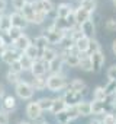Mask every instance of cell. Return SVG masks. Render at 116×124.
Listing matches in <instances>:
<instances>
[{
	"label": "cell",
	"mask_w": 116,
	"mask_h": 124,
	"mask_svg": "<svg viewBox=\"0 0 116 124\" xmlns=\"http://www.w3.org/2000/svg\"><path fill=\"white\" fill-rule=\"evenodd\" d=\"M74 18H76L77 25L80 26V25H83L86 21H89V19L91 18V15H90L86 9H83L81 6H78L77 9H74Z\"/></svg>",
	"instance_id": "obj_17"
},
{
	"label": "cell",
	"mask_w": 116,
	"mask_h": 124,
	"mask_svg": "<svg viewBox=\"0 0 116 124\" xmlns=\"http://www.w3.org/2000/svg\"><path fill=\"white\" fill-rule=\"evenodd\" d=\"M57 121L60 124H70L71 121H74L76 118H78V112L76 109V107H67L63 112H60L58 115H55Z\"/></svg>",
	"instance_id": "obj_5"
},
{
	"label": "cell",
	"mask_w": 116,
	"mask_h": 124,
	"mask_svg": "<svg viewBox=\"0 0 116 124\" xmlns=\"http://www.w3.org/2000/svg\"><path fill=\"white\" fill-rule=\"evenodd\" d=\"M48 64H49V69H48L49 75H58V73H61V70H63L64 58L60 55V53H58V57H55L51 63H48Z\"/></svg>",
	"instance_id": "obj_16"
},
{
	"label": "cell",
	"mask_w": 116,
	"mask_h": 124,
	"mask_svg": "<svg viewBox=\"0 0 116 124\" xmlns=\"http://www.w3.org/2000/svg\"><path fill=\"white\" fill-rule=\"evenodd\" d=\"M32 44H33L39 51H44V50H46V48L49 47V42H48V39H46L45 35H39V37H36V38L33 39Z\"/></svg>",
	"instance_id": "obj_29"
},
{
	"label": "cell",
	"mask_w": 116,
	"mask_h": 124,
	"mask_svg": "<svg viewBox=\"0 0 116 124\" xmlns=\"http://www.w3.org/2000/svg\"><path fill=\"white\" fill-rule=\"evenodd\" d=\"M102 50V45L100 42L96 39V38H91L90 39V47H89V54H93V53H97Z\"/></svg>",
	"instance_id": "obj_36"
},
{
	"label": "cell",
	"mask_w": 116,
	"mask_h": 124,
	"mask_svg": "<svg viewBox=\"0 0 116 124\" xmlns=\"http://www.w3.org/2000/svg\"><path fill=\"white\" fill-rule=\"evenodd\" d=\"M67 89H71V91H76V92H80L81 95H86L87 93V83L83 80V79H73L71 82H68V86Z\"/></svg>",
	"instance_id": "obj_14"
},
{
	"label": "cell",
	"mask_w": 116,
	"mask_h": 124,
	"mask_svg": "<svg viewBox=\"0 0 116 124\" xmlns=\"http://www.w3.org/2000/svg\"><path fill=\"white\" fill-rule=\"evenodd\" d=\"M15 92H16V95H18L20 99L28 101V99H31V98L33 96L35 89H33V86H32L29 82H26V80H20L18 85H15Z\"/></svg>",
	"instance_id": "obj_3"
},
{
	"label": "cell",
	"mask_w": 116,
	"mask_h": 124,
	"mask_svg": "<svg viewBox=\"0 0 116 124\" xmlns=\"http://www.w3.org/2000/svg\"><path fill=\"white\" fill-rule=\"evenodd\" d=\"M90 57H91V63H93V72H100L102 67L104 66V61H106L104 53L100 50V51H97V53L90 54Z\"/></svg>",
	"instance_id": "obj_9"
},
{
	"label": "cell",
	"mask_w": 116,
	"mask_h": 124,
	"mask_svg": "<svg viewBox=\"0 0 116 124\" xmlns=\"http://www.w3.org/2000/svg\"><path fill=\"white\" fill-rule=\"evenodd\" d=\"M102 123L103 124H116V115L113 112H109V114H104L102 117Z\"/></svg>",
	"instance_id": "obj_39"
},
{
	"label": "cell",
	"mask_w": 116,
	"mask_h": 124,
	"mask_svg": "<svg viewBox=\"0 0 116 124\" xmlns=\"http://www.w3.org/2000/svg\"><path fill=\"white\" fill-rule=\"evenodd\" d=\"M33 61H35V60L29 58V57H28V55H25L23 53L19 55V63H20V66H22L23 72H31V69H32V66H33Z\"/></svg>",
	"instance_id": "obj_27"
},
{
	"label": "cell",
	"mask_w": 116,
	"mask_h": 124,
	"mask_svg": "<svg viewBox=\"0 0 116 124\" xmlns=\"http://www.w3.org/2000/svg\"><path fill=\"white\" fill-rule=\"evenodd\" d=\"M20 54L22 53H19L18 50H15L12 47H6L5 50H2V53H0V58H2L3 63H6V64L10 66L12 63H15V61L19 60V55Z\"/></svg>",
	"instance_id": "obj_6"
},
{
	"label": "cell",
	"mask_w": 116,
	"mask_h": 124,
	"mask_svg": "<svg viewBox=\"0 0 116 124\" xmlns=\"http://www.w3.org/2000/svg\"><path fill=\"white\" fill-rule=\"evenodd\" d=\"M67 107H76L77 104H80L83 101V95L80 92H76V91H71V89H67L65 93L63 95Z\"/></svg>",
	"instance_id": "obj_7"
},
{
	"label": "cell",
	"mask_w": 116,
	"mask_h": 124,
	"mask_svg": "<svg viewBox=\"0 0 116 124\" xmlns=\"http://www.w3.org/2000/svg\"><path fill=\"white\" fill-rule=\"evenodd\" d=\"M6 9V0H0V12H3Z\"/></svg>",
	"instance_id": "obj_46"
},
{
	"label": "cell",
	"mask_w": 116,
	"mask_h": 124,
	"mask_svg": "<svg viewBox=\"0 0 116 124\" xmlns=\"http://www.w3.org/2000/svg\"><path fill=\"white\" fill-rule=\"evenodd\" d=\"M31 85L33 86L35 92H36V91H44V89H46V76H45V75H44V76H33Z\"/></svg>",
	"instance_id": "obj_23"
},
{
	"label": "cell",
	"mask_w": 116,
	"mask_h": 124,
	"mask_svg": "<svg viewBox=\"0 0 116 124\" xmlns=\"http://www.w3.org/2000/svg\"><path fill=\"white\" fill-rule=\"evenodd\" d=\"M9 121H10L9 112L2 109V111H0V124H9Z\"/></svg>",
	"instance_id": "obj_43"
},
{
	"label": "cell",
	"mask_w": 116,
	"mask_h": 124,
	"mask_svg": "<svg viewBox=\"0 0 116 124\" xmlns=\"http://www.w3.org/2000/svg\"><path fill=\"white\" fill-rule=\"evenodd\" d=\"M65 108H67V104H65V101H64L63 96L54 98V101H52V108H51V114L58 115L60 112H63Z\"/></svg>",
	"instance_id": "obj_18"
},
{
	"label": "cell",
	"mask_w": 116,
	"mask_h": 124,
	"mask_svg": "<svg viewBox=\"0 0 116 124\" xmlns=\"http://www.w3.org/2000/svg\"><path fill=\"white\" fill-rule=\"evenodd\" d=\"M109 96L106 93L104 86H96L93 89V101H106Z\"/></svg>",
	"instance_id": "obj_28"
},
{
	"label": "cell",
	"mask_w": 116,
	"mask_h": 124,
	"mask_svg": "<svg viewBox=\"0 0 116 124\" xmlns=\"http://www.w3.org/2000/svg\"><path fill=\"white\" fill-rule=\"evenodd\" d=\"M16 108V99H15V96H12V95H6L5 98H3V109L5 111H12V109H15Z\"/></svg>",
	"instance_id": "obj_32"
},
{
	"label": "cell",
	"mask_w": 116,
	"mask_h": 124,
	"mask_svg": "<svg viewBox=\"0 0 116 124\" xmlns=\"http://www.w3.org/2000/svg\"><path fill=\"white\" fill-rule=\"evenodd\" d=\"M22 34H23V32H22V29L13 28V26H12V28H10V31L7 32V35H9V38H10V41H12V42H13V41H16Z\"/></svg>",
	"instance_id": "obj_37"
},
{
	"label": "cell",
	"mask_w": 116,
	"mask_h": 124,
	"mask_svg": "<svg viewBox=\"0 0 116 124\" xmlns=\"http://www.w3.org/2000/svg\"><path fill=\"white\" fill-rule=\"evenodd\" d=\"M113 6H115V9H116V0H113Z\"/></svg>",
	"instance_id": "obj_50"
},
{
	"label": "cell",
	"mask_w": 116,
	"mask_h": 124,
	"mask_svg": "<svg viewBox=\"0 0 116 124\" xmlns=\"http://www.w3.org/2000/svg\"><path fill=\"white\" fill-rule=\"evenodd\" d=\"M23 54L25 55H28L29 58H32V60H39L41 58V51L33 45V44H31L25 51H23Z\"/></svg>",
	"instance_id": "obj_31"
},
{
	"label": "cell",
	"mask_w": 116,
	"mask_h": 124,
	"mask_svg": "<svg viewBox=\"0 0 116 124\" xmlns=\"http://www.w3.org/2000/svg\"><path fill=\"white\" fill-rule=\"evenodd\" d=\"M5 93H6V91H5V86H3L2 83H0V98H5V96H6Z\"/></svg>",
	"instance_id": "obj_45"
},
{
	"label": "cell",
	"mask_w": 116,
	"mask_h": 124,
	"mask_svg": "<svg viewBox=\"0 0 116 124\" xmlns=\"http://www.w3.org/2000/svg\"><path fill=\"white\" fill-rule=\"evenodd\" d=\"M12 28V22H10V16L9 15H0V32H9Z\"/></svg>",
	"instance_id": "obj_30"
},
{
	"label": "cell",
	"mask_w": 116,
	"mask_h": 124,
	"mask_svg": "<svg viewBox=\"0 0 116 124\" xmlns=\"http://www.w3.org/2000/svg\"><path fill=\"white\" fill-rule=\"evenodd\" d=\"M76 109L78 112V117H89V115H93L91 114V102L89 101H81L80 104L76 105Z\"/></svg>",
	"instance_id": "obj_20"
},
{
	"label": "cell",
	"mask_w": 116,
	"mask_h": 124,
	"mask_svg": "<svg viewBox=\"0 0 116 124\" xmlns=\"http://www.w3.org/2000/svg\"><path fill=\"white\" fill-rule=\"evenodd\" d=\"M20 13H22L23 18L28 21V23H33V22H35V10H33L31 2H28V3L23 6V9L20 10Z\"/></svg>",
	"instance_id": "obj_22"
},
{
	"label": "cell",
	"mask_w": 116,
	"mask_h": 124,
	"mask_svg": "<svg viewBox=\"0 0 116 124\" xmlns=\"http://www.w3.org/2000/svg\"><path fill=\"white\" fill-rule=\"evenodd\" d=\"M52 101H54V98L44 96V98H39L36 102H38V105H39V108H41V111H42V112H45V111L51 112V108H52Z\"/></svg>",
	"instance_id": "obj_24"
},
{
	"label": "cell",
	"mask_w": 116,
	"mask_h": 124,
	"mask_svg": "<svg viewBox=\"0 0 116 124\" xmlns=\"http://www.w3.org/2000/svg\"><path fill=\"white\" fill-rule=\"evenodd\" d=\"M19 124H31V123H28V121H20Z\"/></svg>",
	"instance_id": "obj_49"
},
{
	"label": "cell",
	"mask_w": 116,
	"mask_h": 124,
	"mask_svg": "<svg viewBox=\"0 0 116 124\" xmlns=\"http://www.w3.org/2000/svg\"><path fill=\"white\" fill-rule=\"evenodd\" d=\"M90 124H103V123H102V117H96V118H93Z\"/></svg>",
	"instance_id": "obj_44"
},
{
	"label": "cell",
	"mask_w": 116,
	"mask_h": 124,
	"mask_svg": "<svg viewBox=\"0 0 116 124\" xmlns=\"http://www.w3.org/2000/svg\"><path fill=\"white\" fill-rule=\"evenodd\" d=\"M9 70L13 72V73H18V75H20V73L23 72V69H22V66H20V63H19V60L15 61V63H12V64L9 66Z\"/></svg>",
	"instance_id": "obj_41"
},
{
	"label": "cell",
	"mask_w": 116,
	"mask_h": 124,
	"mask_svg": "<svg viewBox=\"0 0 116 124\" xmlns=\"http://www.w3.org/2000/svg\"><path fill=\"white\" fill-rule=\"evenodd\" d=\"M89 47H90V38L87 37H81L80 39L74 42V48L80 54H89Z\"/></svg>",
	"instance_id": "obj_19"
},
{
	"label": "cell",
	"mask_w": 116,
	"mask_h": 124,
	"mask_svg": "<svg viewBox=\"0 0 116 124\" xmlns=\"http://www.w3.org/2000/svg\"><path fill=\"white\" fill-rule=\"evenodd\" d=\"M10 16V22H12V26L13 28H18V29H25L28 26V21L23 18V15L20 12H13L9 15Z\"/></svg>",
	"instance_id": "obj_12"
},
{
	"label": "cell",
	"mask_w": 116,
	"mask_h": 124,
	"mask_svg": "<svg viewBox=\"0 0 116 124\" xmlns=\"http://www.w3.org/2000/svg\"><path fill=\"white\" fill-rule=\"evenodd\" d=\"M80 29H81V32H83V35L84 37H87V38H94V35H96V29H97V26H96V23H94V21L90 18L89 21H86L83 25H80Z\"/></svg>",
	"instance_id": "obj_13"
},
{
	"label": "cell",
	"mask_w": 116,
	"mask_h": 124,
	"mask_svg": "<svg viewBox=\"0 0 116 124\" xmlns=\"http://www.w3.org/2000/svg\"><path fill=\"white\" fill-rule=\"evenodd\" d=\"M104 89H106L107 96H115L116 95V80H109Z\"/></svg>",
	"instance_id": "obj_35"
},
{
	"label": "cell",
	"mask_w": 116,
	"mask_h": 124,
	"mask_svg": "<svg viewBox=\"0 0 116 124\" xmlns=\"http://www.w3.org/2000/svg\"><path fill=\"white\" fill-rule=\"evenodd\" d=\"M103 28H104L107 32H116V19H115V18L106 19L104 23H103Z\"/></svg>",
	"instance_id": "obj_34"
},
{
	"label": "cell",
	"mask_w": 116,
	"mask_h": 124,
	"mask_svg": "<svg viewBox=\"0 0 116 124\" xmlns=\"http://www.w3.org/2000/svg\"><path fill=\"white\" fill-rule=\"evenodd\" d=\"M26 3H28V0H12V6H13L15 12H20Z\"/></svg>",
	"instance_id": "obj_40"
},
{
	"label": "cell",
	"mask_w": 116,
	"mask_h": 124,
	"mask_svg": "<svg viewBox=\"0 0 116 124\" xmlns=\"http://www.w3.org/2000/svg\"><path fill=\"white\" fill-rule=\"evenodd\" d=\"M73 12L74 9L68 3H60L55 8V19H67Z\"/></svg>",
	"instance_id": "obj_11"
},
{
	"label": "cell",
	"mask_w": 116,
	"mask_h": 124,
	"mask_svg": "<svg viewBox=\"0 0 116 124\" xmlns=\"http://www.w3.org/2000/svg\"><path fill=\"white\" fill-rule=\"evenodd\" d=\"M35 124H49L46 120H42V118H39V120H36V123Z\"/></svg>",
	"instance_id": "obj_47"
},
{
	"label": "cell",
	"mask_w": 116,
	"mask_h": 124,
	"mask_svg": "<svg viewBox=\"0 0 116 124\" xmlns=\"http://www.w3.org/2000/svg\"><path fill=\"white\" fill-rule=\"evenodd\" d=\"M39 6H41V10L45 15H49L51 12L55 10V6L52 3V0H39Z\"/></svg>",
	"instance_id": "obj_33"
},
{
	"label": "cell",
	"mask_w": 116,
	"mask_h": 124,
	"mask_svg": "<svg viewBox=\"0 0 116 124\" xmlns=\"http://www.w3.org/2000/svg\"><path fill=\"white\" fill-rule=\"evenodd\" d=\"M31 44H32V42H31V39H29V37H28L26 34H22L16 41H13V42H12L13 48H15V50H18L19 53H23V51H25Z\"/></svg>",
	"instance_id": "obj_15"
},
{
	"label": "cell",
	"mask_w": 116,
	"mask_h": 124,
	"mask_svg": "<svg viewBox=\"0 0 116 124\" xmlns=\"http://www.w3.org/2000/svg\"><path fill=\"white\" fill-rule=\"evenodd\" d=\"M106 76H107L109 80H116V64H113V66H110V67L107 69Z\"/></svg>",
	"instance_id": "obj_42"
},
{
	"label": "cell",
	"mask_w": 116,
	"mask_h": 124,
	"mask_svg": "<svg viewBox=\"0 0 116 124\" xmlns=\"http://www.w3.org/2000/svg\"><path fill=\"white\" fill-rule=\"evenodd\" d=\"M112 51H113V54L116 55V39H113V42H112Z\"/></svg>",
	"instance_id": "obj_48"
},
{
	"label": "cell",
	"mask_w": 116,
	"mask_h": 124,
	"mask_svg": "<svg viewBox=\"0 0 116 124\" xmlns=\"http://www.w3.org/2000/svg\"><path fill=\"white\" fill-rule=\"evenodd\" d=\"M78 67L83 72H93V63H91L90 54H81L80 55V64H78Z\"/></svg>",
	"instance_id": "obj_21"
},
{
	"label": "cell",
	"mask_w": 116,
	"mask_h": 124,
	"mask_svg": "<svg viewBox=\"0 0 116 124\" xmlns=\"http://www.w3.org/2000/svg\"><path fill=\"white\" fill-rule=\"evenodd\" d=\"M25 112H26V117H28L29 120L36 121V120L42 118V111H41V108H39V105H38L36 101H35V102H29V104L26 105Z\"/></svg>",
	"instance_id": "obj_8"
},
{
	"label": "cell",
	"mask_w": 116,
	"mask_h": 124,
	"mask_svg": "<svg viewBox=\"0 0 116 124\" xmlns=\"http://www.w3.org/2000/svg\"><path fill=\"white\" fill-rule=\"evenodd\" d=\"M112 2H113V0H112Z\"/></svg>",
	"instance_id": "obj_51"
},
{
	"label": "cell",
	"mask_w": 116,
	"mask_h": 124,
	"mask_svg": "<svg viewBox=\"0 0 116 124\" xmlns=\"http://www.w3.org/2000/svg\"><path fill=\"white\" fill-rule=\"evenodd\" d=\"M6 79H7V82L12 83V85H18V83L20 82L19 75H18V73H13V72H10V70L6 73Z\"/></svg>",
	"instance_id": "obj_38"
},
{
	"label": "cell",
	"mask_w": 116,
	"mask_h": 124,
	"mask_svg": "<svg viewBox=\"0 0 116 124\" xmlns=\"http://www.w3.org/2000/svg\"><path fill=\"white\" fill-rule=\"evenodd\" d=\"M80 6L86 9L90 15H94L97 9V0H80Z\"/></svg>",
	"instance_id": "obj_26"
},
{
	"label": "cell",
	"mask_w": 116,
	"mask_h": 124,
	"mask_svg": "<svg viewBox=\"0 0 116 124\" xmlns=\"http://www.w3.org/2000/svg\"><path fill=\"white\" fill-rule=\"evenodd\" d=\"M48 69H49V64L39 58V60L33 61V66L31 69V73H32V76H44V75H46Z\"/></svg>",
	"instance_id": "obj_10"
},
{
	"label": "cell",
	"mask_w": 116,
	"mask_h": 124,
	"mask_svg": "<svg viewBox=\"0 0 116 124\" xmlns=\"http://www.w3.org/2000/svg\"><path fill=\"white\" fill-rule=\"evenodd\" d=\"M55 57H58V53L54 48H51V47H48L46 50L41 51V60H44L45 63H51Z\"/></svg>",
	"instance_id": "obj_25"
},
{
	"label": "cell",
	"mask_w": 116,
	"mask_h": 124,
	"mask_svg": "<svg viewBox=\"0 0 116 124\" xmlns=\"http://www.w3.org/2000/svg\"><path fill=\"white\" fill-rule=\"evenodd\" d=\"M113 107L109 98L106 101H91V114L94 117H103L104 114L112 112Z\"/></svg>",
	"instance_id": "obj_2"
},
{
	"label": "cell",
	"mask_w": 116,
	"mask_h": 124,
	"mask_svg": "<svg viewBox=\"0 0 116 124\" xmlns=\"http://www.w3.org/2000/svg\"><path fill=\"white\" fill-rule=\"evenodd\" d=\"M67 86H68V82L63 73L46 76V89H49L51 92H60V91L65 89Z\"/></svg>",
	"instance_id": "obj_1"
},
{
	"label": "cell",
	"mask_w": 116,
	"mask_h": 124,
	"mask_svg": "<svg viewBox=\"0 0 116 124\" xmlns=\"http://www.w3.org/2000/svg\"><path fill=\"white\" fill-rule=\"evenodd\" d=\"M65 34H67V32H64V31H61V29L55 28L54 25H51V26L45 31L44 35L46 37L49 45H60V42L63 41V38L65 37Z\"/></svg>",
	"instance_id": "obj_4"
}]
</instances>
